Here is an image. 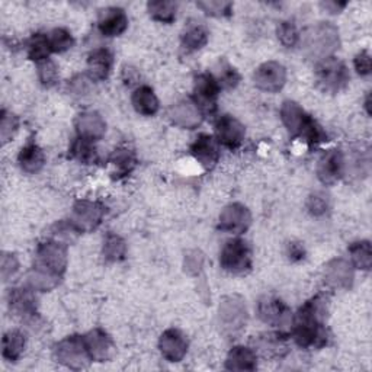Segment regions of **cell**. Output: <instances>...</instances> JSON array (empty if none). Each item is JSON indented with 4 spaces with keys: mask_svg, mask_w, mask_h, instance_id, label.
I'll return each mask as SVG.
<instances>
[{
    "mask_svg": "<svg viewBox=\"0 0 372 372\" xmlns=\"http://www.w3.org/2000/svg\"><path fill=\"white\" fill-rule=\"evenodd\" d=\"M326 314L327 301L323 295L311 298L300 308L294 322V339L301 348H320L325 345L327 340Z\"/></svg>",
    "mask_w": 372,
    "mask_h": 372,
    "instance_id": "cell-1",
    "label": "cell"
},
{
    "mask_svg": "<svg viewBox=\"0 0 372 372\" xmlns=\"http://www.w3.org/2000/svg\"><path fill=\"white\" fill-rule=\"evenodd\" d=\"M281 120L293 137L304 138L310 145L326 141L327 134L294 101H285L281 106Z\"/></svg>",
    "mask_w": 372,
    "mask_h": 372,
    "instance_id": "cell-2",
    "label": "cell"
},
{
    "mask_svg": "<svg viewBox=\"0 0 372 372\" xmlns=\"http://www.w3.org/2000/svg\"><path fill=\"white\" fill-rule=\"evenodd\" d=\"M339 31L330 22H320L314 25L303 35V48L310 59L323 60L333 57V52L339 48Z\"/></svg>",
    "mask_w": 372,
    "mask_h": 372,
    "instance_id": "cell-3",
    "label": "cell"
},
{
    "mask_svg": "<svg viewBox=\"0 0 372 372\" xmlns=\"http://www.w3.org/2000/svg\"><path fill=\"white\" fill-rule=\"evenodd\" d=\"M54 356L57 362H60L70 369L86 368L92 361L88 348H86L84 339L76 334L57 343L54 348Z\"/></svg>",
    "mask_w": 372,
    "mask_h": 372,
    "instance_id": "cell-4",
    "label": "cell"
},
{
    "mask_svg": "<svg viewBox=\"0 0 372 372\" xmlns=\"http://www.w3.org/2000/svg\"><path fill=\"white\" fill-rule=\"evenodd\" d=\"M220 264L224 271L230 274H246L252 268V250L249 244L242 239L227 242L221 250Z\"/></svg>",
    "mask_w": 372,
    "mask_h": 372,
    "instance_id": "cell-5",
    "label": "cell"
},
{
    "mask_svg": "<svg viewBox=\"0 0 372 372\" xmlns=\"http://www.w3.org/2000/svg\"><path fill=\"white\" fill-rule=\"evenodd\" d=\"M317 81L327 92L336 94L346 86L351 79L348 67L334 57H327L319 62L316 67Z\"/></svg>",
    "mask_w": 372,
    "mask_h": 372,
    "instance_id": "cell-6",
    "label": "cell"
},
{
    "mask_svg": "<svg viewBox=\"0 0 372 372\" xmlns=\"http://www.w3.org/2000/svg\"><path fill=\"white\" fill-rule=\"evenodd\" d=\"M34 266L62 276L67 268V244L57 240H48L40 244Z\"/></svg>",
    "mask_w": 372,
    "mask_h": 372,
    "instance_id": "cell-7",
    "label": "cell"
},
{
    "mask_svg": "<svg viewBox=\"0 0 372 372\" xmlns=\"http://www.w3.org/2000/svg\"><path fill=\"white\" fill-rule=\"evenodd\" d=\"M105 215L102 204L88 199H79L72 210L70 222L79 233H89L96 230Z\"/></svg>",
    "mask_w": 372,
    "mask_h": 372,
    "instance_id": "cell-8",
    "label": "cell"
},
{
    "mask_svg": "<svg viewBox=\"0 0 372 372\" xmlns=\"http://www.w3.org/2000/svg\"><path fill=\"white\" fill-rule=\"evenodd\" d=\"M221 88L211 73H201L195 77L193 95L195 103L204 112H214L217 109V98Z\"/></svg>",
    "mask_w": 372,
    "mask_h": 372,
    "instance_id": "cell-9",
    "label": "cell"
},
{
    "mask_svg": "<svg viewBox=\"0 0 372 372\" xmlns=\"http://www.w3.org/2000/svg\"><path fill=\"white\" fill-rule=\"evenodd\" d=\"M253 80L257 89L275 94L279 92L287 81V70L276 62H268L257 67Z\"/></svg>",
    "mask_w": 372,
    "mask_h": 372,
    "instance_id": "cell-10",
    "label": "cell"
},
{
    "mask_svg": "<svg viewBox=\"0 0 372 372\" xmlns=\"http://www.w3.org/2000/svg\"><path fill=\"white\" fill-rule=\"evenodd\" d=\"M252 224V214L247 207L243 204H230L227 205L220 214L218 227L222 232L232 235L244 233Z\"/></svg>",
    "mask_w": 372,
    "mask_h": 372,
    "instance_id": "cell-11",
    "label": "cell"
},
{
    "mask_svg": "<svg viewBox=\"0 0 372 372\" xmlns=\"http://www.w3.org/2000/svg\"><path fill=\"white\" fill-rule=\"evenodd\" d=\"M257 312L265 323L275 327H285L291 323V310L275 297H264L257 304Z\"/></svg>",
    "mask_w": 372,
    "mask_h": 372,
    "instance_id": "cell-12",
    "label": "cell"
},
{
    "mask_svg": "<svg viewBox=\"0 0 372 372\" xmlns=\"http://www.w3.org/2000/svg\"><path fill=\"white\" fill-rule=\"evenodd\" d=\"M247 311L242 298L227 297L220 305V322L228 332H237L246 325Z\"/></svg>",
    "mask_w": 372,
    "mask_h": 372,
    "instance_id": "cell-13",
    "label": "cell"
},
{
    "mask_svg": "<svg viewBox=\"0 0 372 372\" xmlns=\"http://www.w3.org/2000/svg\"><path fill=\"white\" fill-rule=\"evenodd\" d=\"M246 135L244 125L230 115H222L215 123L217 142L228 149H237Z\"/></svg>",
    "mask_w": 372,
    "mask_h": 372,
    "instance_id": "cell-14",
    "label": "cell"
},
{
    "mask_svg": "<svg viewBox=\"0 0 372 372\" xmlns=\"http://www.w3.org/2000/svg\"><path fill=\"white\" fill-rule=\"evenodd\" d=\"M345 174V156L339 150L333 149L326 152L317 164V176L322 184L333 185Z\"/></svg>",
    "mask_w": 372,
    "mask_h": 372,
    "instance_id": "cell-15",
    "label": "cell"
},
{
    "mask_svg": "<svg viewBox=\"0 0 372 372\" xmlns=\"http://www.w3.org/2000/svg\"><path fill=\"white\" fill-rule=\"evenodd\" d=\"M159 348L169 362H181L188 352V340L178 329H169L162 334Z\"/></svg>",
    "mask_w": 372,
    "mask_h": 372,
    "instance_id": "cell-16",
    "label": "cell"
},
{
    "mask_svg": "<svg viewBox=\"0 0 372 372\" xmlns=\"http://www.w3.org/2000/svg\"><path fill=\"white\" fill-rule=\"evenodd\" d=\"M191 154L204 169H213L220 160L217 140L210 134H201L191 146Z\"/></svg>",
    "mask_w": 372,
    "mask_h": 372,
    "instance_id": "cell-17",
    "label": "cell"
},
{
    "mask_svg": "<svg viewBox=\"0 0 372 372\" xmlns=\"http://www.w3.org/2000/svg\"><path fill=\"white\" fill-rule=\"evenodd\" d=\"M170 121L186 130H193L203 123V111L192 101H181L169 111Z\"/></svg>",
    "mask_w": 372,
    "mask_h": 372,
    "instance_id": "cell-18",
    "label": "cell"
},
{
    "mask_svg": "<svg viewBox=\"0 0 372 372\" xmlns=\"http://www.w3.org/2000/svg\"><path fill=\"white\" fill-rule=\"evenodd\" d=\"M98 28L105 37H118L128 28V18L121 8H106L99 12Z\"/></svg>",
    "mask_w": 372,
    "mask_h": 372,
    "instance_id": "cell-19",
    "label": "cell"
},
{
    "mask_svg": "<svg viewBox=\"0 0 372 372\" xmlns=\"http://www.w3.org/2000/svg\"><path fill=\"white\" fill-rule=\"evenodd\" d=\"M325 281L332 288L349 290L354 283V269L345 259H333L325 268Z\"/></svg>",
    "mask_w": 372,
    "mask_h": 372,
    "instance_id": "cell-20",
    "label": "cell"
},
{
    "mask_svg": "<svg viewBox=\"0 0 372 372\" xmlns=\"http://www.w3.org/2000/svg\"><path fill=\"white\" fill-rule=\"evenodd\" d=\"M76 130L79 137L89 141H98L106 133V123L101 117V113L95 111H86L77 117Z\"/></svg>",
    "mask_w": 372,
    "mask_h": 372,
    "instance_id": "cell-21",
    "label": "cell"
},
{
    "mask_svg": "<svg viewBox=\"0 0 372 372\" xmlns=\"http://www.w3.org/2000/svg\"><path fill=\"white\" fill-rule=\"evenodd\" d=\"M83 339L92 361L103 362L111 358L113 346H112V340L106 332H103L102 329H95L86 336H83Z\"/></svg>",
    "mask_w": 372,
    "mask_h": 372,
    "instance_id": "cell-22",
    "label": "cell"
},
{
    "mask_svg": "<svg viewBox=\"0 0 372 372\" xmlns=\"http://www.w3.org/2000/svg\"><path fill=\"white\" fill-rule=\"evenodd\" d=\"M113 66V55L106 48H98L89 54L88 59V74L94 81L105 80Z\"/></svg>",
    "mask_w": 372,
    "mask_h": 372,
    "instance_id": "cell-23",
    "label": "cell"
},
{
    "mask_svg": "<svg viewBox=\"0 0 372 372\" xmlns=\"http://www.w3.org/2000/svg\"><path fill=\"white\" fill-rule=\"evenodd\" d=\"M134 109L145 117H153L159 111V99L150 86H140L131 96Z\"/></svg>",
    "mask_w": 372,
    "mask_h": 372,
    "instance_id": "cell-24",
    "label": "cell"
},
{
    "mask_svg": "<svg viewBox=\"0 0 372 372\" xmlns=\"http://www.w3.org/2000/svg\"><path fill=\"white\" fill-rule=\"evenodd\" d=\"M225 368L228 371H254L257 368L256 352L246 346H235L228 352Z\"/></svg>",
    "mask_w": 372,
    "mask_h": 372,
    "instance_id": "cell-25",
    "label": "cell"
},
{
    "mask_svg": "<svg viewBox=\"0 0 372 372\" xmlns=\"http://www.w3.org/2000/svg\"><path fill=\"white\" fill-rule=\"evenodd\" d=\"M34 290L26 288H15L9 293V305L11 310L21 314V316H31L35 312L37 300L33 294Z\"/></svg>",
    "mask_w": 372,
    "mask_h": 372,
    "instance_id": "cell-26",
    "label": "cell"
},
{
    "mask_svg": "<svg viewBox=\"0 0 372 372\" xmlns=\"http://www.w3.org/2000/svg\"><path fill=\"white\" fill-rule=\"evenodd\" d=\"M19 166L26 174H38L45 164V156L37 145H26L18 157Z\"/></svg>",
    "mask_w": 372,
    "mask_h": 372,
    "instance_id": "cell-27",
    "label": "cell"
},
{
    "mask_svg": "<svg viewBox=\"0 0 372 372\" xmlns=\"http://www.w3.org/2000/svg\"><path fill=\"white\" fill-rule=\"evenodd\" d=\"M60 279L62 276L59 275L51 274L38 266H34L26 276V283L28 287L34 291H50L60 283Z\"/></svg>",
    "mask_w": 372,
    "mask_h": 372,
    "instance_id": "cell-28",
    "label": "cell"
},
{
    "mask_svg": "<svg viewBox=\"0 0 372 372\" xmlns=\"http://www.w3.org/2000/svg\"><path fill=\"white\" fill-rule=\"evenodd\" d=\"M208 30L203 23H189L182 34V45L188 51L201 50L208 43Z\"/></svg>",
    "mask_w": 372,
    "mask_h": 372,
    "instance_id": "cell-29",
    "label": "cell"
},
{
    "mask_svg": "<svg viewBox=\"0 0 372 372\" xmlns=\"http://www.w3.org/2000/svg\"><path fill=\"white\" fill-rule=\"evenodd\" d=\"M25 349V336L19 330H9L2 340V355L5 359L15 362Z\"/></svg>",
    "mask_w": 372,
    "mask_h": 372,
    "instance_id": "cell-30",
    "label": "cell"
},
{
    "mask_svg": "<svg viewBox=\"0 0 372 372\" xmlns=\"http://www.w3.org/2000/svg\"><path fill=\"white\" fill-rule=\"evenodd\" d=\"M103 256L109 262H120L127 256V244L123 237L108 233L103 239Z\"/></svg>",
    "mask_w": 372,
    "mask_h": 372,
    "instance_id": "cell-31",
    "label": "cell"
},
{
    "mask_svg": "<svg viewBox=\"0 0 372 372\" xmlns=\"http://www.w3.org/2000/svg\"><path fill=\"white\" fill-rule=\"evenodd\" d=\"M147 11L154 21L171 23L176 19L178 5L175 2H170V0H154V2H149Z\"/></svg>",
    "mask_w": 372,
    "mask_h": 372,
    "instance_id": "cell-32",
    "label": "cell"
},
{
    "mask_svg": "<svg viewBox=\"0 0 372 372\" xmlns=\"http://www.w3.org/2000/svg\"><path fill=\"white\" fill-rule=\"evenodd\" d=\"M349 254L352 259V265L362 271H369L372 265V250L371 243L368 240L355 242L349 246Z\"/></svg>",
    "mask_w": 372,
    "mask_h": 372,
    "instance_id": "cell-33",
    "label": "cell"
},
{
    "mask_svg": "<svg viewBox=\"0 0 372 372\" xmlns=\"http://www.w3.org/2000/svg\"><path fill=\"white\" fill-rule=\"evenodd\" d=\"M72 156L83 164H92L98 160V152L94 146V141L77 137L70 147Z\"/></svg>",
    "mask_w": 372,
    "mask_h": 372,
    "instance_id": "cell-34",
    "label": "cell"
},
{
    "mask_svg": "<svg viewBox=\"0 0 372 372\" xmlns=\"http://www.w3.org/2000/svg\"><path fill=\"white\" fill-rule=\"evenodd\" d=\"M51 51V45H50V40L48 35L44 34H34L31 37V40L28 41V57H30L31 60L40 63L48 59Z\"/></svg>",
    "mask_w": 372,
    "mask_h": 372,
    "instance_id": "cell-35",
    "label": "cell"
},
{
    "mask_svg": "<svg viewBox=\"0 0 372 372\" xmlns=\"http://www.w3.org/2000/svg\"><path fill=\"white\" fill-rule=\"evenodd\" d=\"M369 170V156L365 150H355L352 157H349L348 163L345 162V171L351 174V176L361 178V175L366 176Z\"/></svg>",
    "mask_w": 372,
    "mask_h": 372,
    "instance_id": "cell-36",
    "label": "cell"
},
{
    "mask_svg": "<svg viewBox=\"0 0 372 372\" xmlns=\"http://www.w3.org/2000/svg\"><path fill=\"white\" fill-rule=\"evenodd\" d=\"M112 163H113V166L117 167L118 178H121V176H127L131 174L135 167V164H137V160H135V156L131 150L120 149L113 153Z\"/></svg>",
    "mask_w": 372,
    "mask_h": 372,
    "instance_id": "cell-37",
    "label": "cell"
},
{
    "mask_svg": "<svg viewBox=\"0 0 372 372\" xmlns=\"http://www.w3.org/2000/svg\"><path fill=\"white\" fill-rule=\"evenodd\" d=\"M51 51L52 52H64L74 45L73 35L64 30V28H55L48 35Z\"/></svg>",
    "mask_w": 372,
    "mask_h": 372,
    "instance_id": "cell-38",
    "label": "cell"
},
{
    "mask_svg": "<svg viewBox=\"0 0 372 372\" xmlns=\"http://www.w3.org/2000/svg\"><path fill=\"white\" fill-rule=\"evenodd\" d=\"M276 34L281 44L287 48H293L300 43V33L294 22L282 21L276 28Z\"/></svg>",
    "mask_w": 372,
    "mask_h": 372,
    "instance_id": "cell-39",
    "label": "cell"
},
{
    "mask_svg": "<svg viewBox=\"0 0 372 372\" xmlns=\"http://www.w3.org/2000/svg\"><path fill=\"white\" fill-rule=\"evenodd\" d=\"M214 77L218 81L221 89L236 88L237 83L240 81V74L237 73V70L225 62L220 63V66L217 69V76H214Z\"/></svg>",
    "mask_w": 372,
    "mask_h": 372,
    "instance_id": "cell-40",
    "label": "cell"
},
{
    "mask_svg": "<svg viewBox=\"0 0 372 372\" xmlns=\"http://www.w3.org/2000/svg\"><path fill=\"white\" fill-rule=\"evenodd\" d=\"M37 73H38V80L41 81L44 88H52L57 80H59V67H57V64L50 59L38 63Z\"/></svg>",
    "mask_w": 372,
    "mask_h": 372,
    "instance_id": "cell-41",
    "label": "cell"
},
{
    "mask_svg": "<svg viewBox=\"0 0 372 372\" xmlns=\"http://www.w3.org/2000/svg\"><path fill=\"white\" fill-rule=\"evenodd\" d=\"M196 6L205 12L210 16H228L233 11L232 2H224V0H204V2H198Z\"/></svg>",
    "mask_w": 372,
    "mask_h": 372,
    "instance_id": "cell-42",
    "label": "cell"
},
{
    "mask_svg": "<svg viewBox=\"0 0 372 372\" xmlns=\"http://www.w3.org/2000/svg\"><path fill=\"white\" fill-rule=\"evenodd\" d=\"M52 240H57V242H62L64 244L73 242L76 239V235L79 233L76 228L73 227V224L69 221V222H57L54 227H52Z\"/></svg>",
    "mask_w": 372,
    "mask_h": 372,
    "instance_id": "cell-43",
    "label": "cell"
},
{
    "mask_svg": "<svg viewBox=\"0 0 372 372\" xmlns=\"http://www.w3.org/2000/svg\"><path fill=\"white\" fill-rule=\"evenodd\" d=\"M279 334H268L259 340V346L265 355H281V351L287 349L283 339Z\"/></svg>",
    "mask_w": 372,
    "mask_h": 372,
    "instance_id": "cell-44",
    "label": "cell"
},
{
    "mask_svg": "<svg viewBox=\"0 0 372 372\" xmlns=\"http://www.w3.org/2000/svg\"><path fill=\"white\" fill-rule=\"evenodd\" d=\"M18 118L13 115V113L8 112V111H2V121H0V137H2V141L6 142L9 141L13 134L18 130Z\"/></svg>",
    "mask_w": 372,
    "mask_h": 372,
    "instance_id": "cell-45",
    "label": "cell"
},
{
    "mask_svg": "<svg viewBox=\"0 0 372 372\" xmlns=\"http://www.w3.org/2000/svg\"><path fill=\"white\" fill-rule=\"evenodd\" d=\"M308 210L312 215H323L329 210V198L325 193H314L308 199Z\"/></svg>",
    "mask_w": 372,
    "mask_h": 372,
    "instance_id": "cell-46",
    "label": "cell"
},
{
    "mask_svg": "<svg viewBox=\"0 0 372 372\" xmlns=\"http://www.w3.org/2000/svg\"><path fill=\"white\" fill-rule=\"evenodd\" d=\"M19 269V262L16 256L12 253H4L2 256V279L4 282H8Z\"/></svg>",
    "mask_w": 372,
    "mask_h": 372,
    "instance_id": "cell-47",
    "label": "cell"
},
{
    "mask_svg": "<svg viewBox=\"0 0 372 372\" xmlns=\"http://www.w3.org/2000/svg\"><path fill=\"white\" fill-rule=\"evenodd\" d=\"M69 92L73 96H77V98H81L84 95H88V92H89V81H88V79H86L81 74L73 77L70 80V83H69Z\"/></svg>",
    "mask_w": 372,
    "mask_h": 372,
    "instance_id": "cell-48",
    "label": "cell"
},
{
    "mask_svg": "<svg viewBox=\"0 0 372 372\" xmlns=\"http://www.w3.org/2000/svg\"><path fill=\"white\" fill-rule=\"evenodd\" d=\"M354 66H355V70L359 76H368L371 73V69H372L369 52L361 51L359 54H356L355 60H354Z\"/></svg>",
    "mask_w": 372,
    "mask_h": 372,
    "instance_id": "cell-49",
    "label": "cell"
},
{
    "mask_svg": "<svg viewBox=\"0 0 372 372\" xmlns=\"http://www.w3.org/2000/svg\"><path fill=\"white\" fill-rule=\"evenodd\" d=\"M203 266V256L199 252H189L185 259V268L188 272H196Z\"/></svg>",
    "mask_w": 372,
    "mask_h": 372,
    "instance_id": "cell-50",
    "label": "cell"
},
{
    "mask_svg": "<svg viewBox=\"0 0 372 372\" xmlns=\"http://www.w3.org/2000/svg\"><path fill=\"white\" fill-rule=\"evenodd\" d=\"M288 256L293 262H300L305 257L304 246L300 243H290L288 244Z\"/></svg>",
    "mask_w": 372,
    "mask_h": 372,
    "instance_id": "cell-51",
    "label": "cell"
},
{
    "mask_svg": "<svg viewBox=\"0 0 372 372\" xmlns=\"http://www.w3.org/2000/svg\"><path fill=\"white\" fill-rule=\"evenodd\" d=\"M345 6H346V4H337V2H326V4H322V8H325V9L329 11L330 13H339Z\"/></svg>",
    "mask_w": 372,
    "mask_h": 372,
    "instance_id": "cell-52",
    "label": "cell"
}]
</instances>
